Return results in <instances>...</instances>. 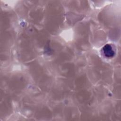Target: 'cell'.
<instances>
[{
  "mask_svg": "<svg viewBox=\"0 0 121 121\" xmlns=\"http://www.w3.org/2000/svg\"><path fill=\"white\" fill-rule=\"evenodd\" d=\"M103 52L104 54L107 57H112L114 54V52L110 44H106L104 47Z\"/></svg>",
  "mask_w": 121,
  "mask_h": 121,
  "instance_id": "obj_1",
  "label": "cell"
}]
</instances>
